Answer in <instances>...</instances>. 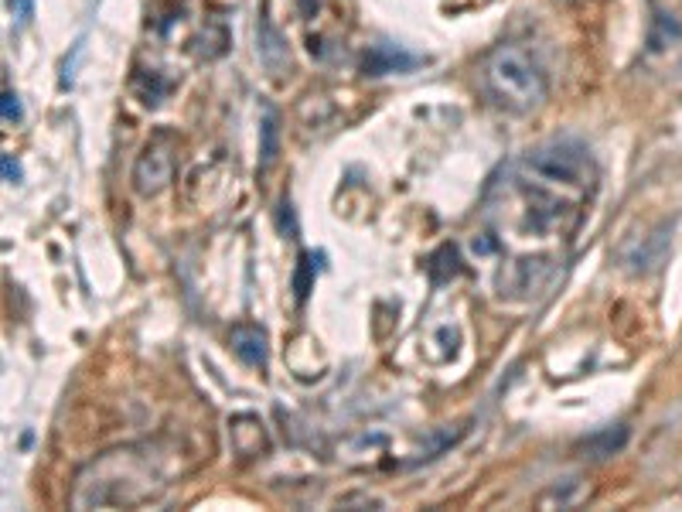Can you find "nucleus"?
Listing matches in <instances>:
<instances>
[{
    "label": "nucleus",
    "mask_w": 682,
    "mask_h": 512,
    "mask_svg": "<svg viewBox=\"0 0 682 512\" xmlns=\"http://www.w3.org/2000/svg\"><path fill=\"white\" fill-rule=\"evenodd\" d=\"M0 168H4L7 185H18V181H21V164L14 161V154H4V158H0Z\"/></svg>",
    "instance_id": "obj_11"
},
{
    "label": "nucleus",
    "mask_w": 682,
    "mask_h": 512,
    "mask_svg": "<svg viewBox=\"0 0 682 512\" xmlns=\"http://www.w3.org/2000/svg\"><path fill=\"white\" fill-rule=\"evenodd\" d=\"M277 117H273V110L263 113V127H260V171L270 168L273 161H277Z\"/></svg>",
    "instance_id": "obj_8"
},
{
    "label": "nucleus",
    "mask_w": 682,
    "mask_h": 512,
    "mask_svg": "<svg viewBox=\"0 0 682 512\" xmlns=\"http://www.w3.org/2000/svg\"><path fill=\"white\" fill-rule=\"evenodd\" d=\"M481 93H485L498 110L505 113H532L543 106L550 93V79H546L543 65H539L526 48L502 45L481 62L478 69Z\"/></svg>",
    "instance_id": "obj_1"
},
{
    "label": "nucleus",
    "mask_w": 682,
    "mask_h": 512,
    "mask_svg": "<svg viewBox=\"0 0 682 512\" xmlns=\"http://www.w3.org/2000/svg\"><path fill=\"white\" fill-rule=\"evenodd\" d=\"M628 441V427L618 424V427H604L601 434L587 437L584 441V451H590V458H611L614 451H621Z\"/></svg>",
    "instance_id": "obj_7"
},
{
    "label": "nucleus",
    "mask_w": 682,
    "mask_h": 512,
    "mask_svg": "<svg viewBox=\"0 0 682 512\" xmlns=\"http://www.w3.org/2000/svg\"><path fill=\"white\" fill-rule=\"evenodd\" d=\"M420 62H423L420 55H410L396 45H372L362 59V72L376 79V76H389V72H410V69H417Z\"/></svg>",
    "instance_id": "obj_5"
},
{
    "label": "nucleus",
    "mask_w": 682,
    "mask_h": 512,
    "mask_svg": "<svg viewBox=\"0 0 682 512\" xmlns=\"http://www.w3.org/2000/svg\"><path fill=\"white\" fill-rule=\"evenodd\" d=\"M519 181L536 188H546V192H556L560 188H570V192H584L590 188V158L587 147L577 144V140H553V144H543L536 151L526 154V161L519 164Z\"/></svg>",
    "instance_id": "obj_2"
},
{
    "label": "nucleus",
    "mask_w": 682,
    "mask_h": 512,
    "mask_svg": "<svg viewBox=\"0 0 682 512\" xmlns=\"http://www.w3.org/2000/svg\"><path fill=\"white\" fill-rule=\"evenodd\" d=\"M174 168H178V154H174V140L168 134H157L151 144L140 151L133 164V188L140 195H157L171 185Z\"/></svg>",
    "instance_id": "obj_3"
},
{
    "label": "nucleus",
    "mask_w": 682,
    "mask_h": 512,
    "mask_svg": "<svg viewBox=\"0 0 682 512\" xmlns=\"http://www.w3.org/2000/svg\"><path fill=\"white\" fill-rule=\"evenodd\" d=\"M229 345L246 366H266V332L256 325H236L229 335Z\"/></svg>",
    "instance_id": "obj_6"
},
{
    "label": "nucleus",
    "mask_w": 682,
    "mask_h": 512,
    "mask_svg": "<svg viewBox=\"0 0 682 512\" xmlns=\"http://www.w3.org/2000/svg\"><path fill=\"white\" fill-rule=\"evenodd\" d=\"M665 253H669V236H665V229H655V233H645L642 239L628 243L621 250V263L631 274H652V270L662 267Z\"/></svg>",
    "instance_id": "obj_4"
},
{
    "label": "nucleus",
    "mask_w": 682,
    "mask_h": 512,
    "mask_svg": "<svg viewBox=\"0 0 682 512\" xmlns=\"http://www.w3.org/2000/svg\"><path fill=\"white\" fill-rule=\"evenodd\" d=\"M7 11L18 24H28L31 14H35V0H7Z\"/></svg>",
    "instance_id": "obj_10"
},
{
    "label": "nucleus",
    "mask_w": 682,
    "mask_h": 512,
    "mask_svg": "<svg viewBox=\"0 0 682 512\" xmlns=\"http://www.w3.org/2000/svg\"><path fill=\"white\" fill-rule=\"evenodd\" d=\"M314 256L311 253H304L301 256V267H297V277H294V291H297V297H301V301H304V297L307 294H311V284H314Z\"/></svg>",
    "instance_id": "obj_9"
},
{
    "label": "nucleus",
    "mask_w": 682,
    "mask_h": 512,
    "mask_svg": "<svg viewBox=\"0 0 682 512\" xmlns=\"http://www.w3.org/2000/svg\"><path fill=\"white\" fill-rule=\"evenodd\" d=\"M4 120L7 123H18L21 120V103H18V96H14L11 89L4 93Z\"/></svg>",
    "instance_id": "obj_12"
}]
</instances>
